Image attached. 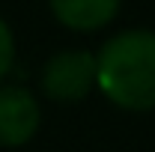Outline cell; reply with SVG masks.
I'll use <instances>...</instances> for the list:
<instances>
[{
	"label": "cell",
	"instance_id": "6da1fadb",
	"mask_svg": "<svg viewBox=\"0 0 155 152\" xmlns=\"http://www.w3.org/2000/svg\"><path fill=\"white\" fill-rule=\"evenodd\" d=\"M96 90L119 111H155V30H119L98 48Z\"/></svg>",
	"mask_w": 155,
	"mask_h": 152
},
{
	"label": "cell",
	"instance_id": "7a4b0ae2",
	"mask_svg": "<svg viewBox=\"0 0 155 152\" xmlns=\"http://www.w3.org/2000/svg\"><path fill=\"white\" fill-rule=\"evenodd\" d=\"M42 93L51 101L75 104L96 93V51L87 48H63L45 60L42 66Z\"/></svg>",
	"mask_w": 155,
	"mask_h": 152
},
{
	"label": "cell",
	"instance_id": "3957f363",
	"mask_svg": "<svg viewBox=\"0 0 155 152\" xmlns=\"http://www.w3.org/2000/svg\"><path fill=\"white\" fill-rule=\"evenodd\" d=\"M42 107L27 87L0 84V146L18 149L39 134Z\"/></svg>",
	"mask_w": 155,
	"mask_h": 152
},
{
	"label": "cell",
	"instance_id": "277c9868",
	"mask_svg": "<svg viewBox=\"0 0 155 152\" xmlns=\"http://www.w3.org/2000/svg\"><path fill=\"white\" fill-rule=\"evenodd\" d=\"M48 6L63 27L75 33H96L119 15L122 0H48Z\"/></svg>",
	"mask_w": 155,
	"mask_h": 152
},
{
	"label": "cell",
	"instance_id": "5b68a950",
	"mask_svg": "<svg viewBox=\"0 0 155 152\" xmlns=\"http://www.w3.org/2000/svg\"><path fill=\"white\" fill-rule=\"evenodd\" d=\"M15 66V33L9 27V21L0 18V84Z\"/></svg>",
	"mask_w": 155,
	"mask_h": 152
}]
</instances>
